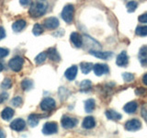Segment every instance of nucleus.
Listing matches in <instances>:
<instances>
[{
    "label": "nucleus",
    "mask_w": 147,
    "mask_h": 138,
    "mask_svg": "<svg viewBox=\"0 0 147 138\" xmlns=\"http://www.w3.org/2000/svg\"><path fill=\"white\" fill-rule=\"evenodd\" d=\"M47 8L48 3L46 1H35L31 3L29 13L32 18H37L43 16L47 11Z\"/></svg>",
    "instance_id": "obj_1"
},
{
    "label": "nucleus",
    "mask_w": 147,
    "mask_h": 138,
    "mask_svg": "<svg viewBox=\"0 0 147 138\" xmlns=\"http://www.w3.org/2000/svg\"><path fill=\"white\" fill-rule=\"evenodd\" d=\"M74 14H75V7L73 5L69 4L63 8L61 17L66 23H71L74 20Z\"/></svg>",
    "instance_id": "obj_2"
},
{
    "label": "nucleus",
    "mask_w": 147,
    "mask_h": 138,
    "mask_svg": "<svg viewBox=\"0 0 147 138\" xmlns=\"http://www.w3.org/2000/svg\"><path fill=\"white\" fill-rule=\"evenodd\" d=\"M23 64H24V59L21 56H15L9 60L8 66L14 72H20L22 69Z\"/></svg>",
    "instance_id": "obj_3"
},
{
    "label": "nucleus",
    "mask_w": 147,
    "mask_h": 138,
    "mask_svg": "<svg viewBox=\"0 0 147 138\" xmlns=\"http://www.w3.org/2000/svg\"><path fill=\"white\" fill-rule=\"evenodd\" d=\"M77 122H78L77 119L70 117V116H67V115H64V116H63V118L61 120L62 126L64 129H72L75 126H76Z\"/></svg>",
    "instance_id": "obj_4"
},
{
    "label": "nucleus",
    "mask_w": 147,
    "mask_h": 138,
    "mask_svg": "<svg viewBox=\"0 0 147 138\" xmlns=\"http://www.w3.org/2000/svg\"><path fill=\"white\" fill-rule=\"evenodd\" d=\"M58 132V125L56 122H46L43 128H42V133L46 135H51L53 133H56Z\"/></svg>",
    "instance_id": "obj_5"
},
{
    "label": "nucleus",
    "mask_w": 147,
    "mask_h": 138,
    "mask_svg": "<svg viewBox=\"0 0 147 138\" xmlns=\"http://www.w3.org/2000/svg\"><path fill=\"white\" fill-rule=\"evenodd\" d=\"M40 109L44 110V112H50L53 110L56 104H55V100L52 98H45L40 102Z\"/></svg>",
    "instance_id": "obj_6"
},
{
    "label": "nucleus",
    "mask_w": 147,
    "mask_h": 138,
    "mask_svg": "<svg viewBox=\"0 0 147 138\" xmlns=\"http://www.w3.org/2000/svg\"><path fill=\"white\" fill-rule=\"evenodd\" d=\"M142 127V122L137 119H131L125 123V129L127 131L134 132L137 130H140Z\"/></svg>",
    "instance_id": "obj_7"
},
{
    "label": "nucleus",
    "mask_w": 147,
    "mask_h": 138,
    "mask_svg": "<svg viewBox=\"0 0 147 138\" xmlns=\"http://www.w3.org/2000/svg\"><path fill=\"white\" fill-rule=\"evenodd\" d=\"M43 25L47 30H55L59 26V20L55 17L47 18L44 20Z\"/></svg>",
    "instance_id": "obj_8"
},
{
    "label": "nucleus",
    "mask_w": 147,
    "mask_h": 138,
    "mask_svg": "<svg viewBox=\"0 0 147 138\" xmlns=\"http://www.w3.org/2000/svg\"><path fill=\"white\" fill-rule=\"evenodd\" d=\"M10 128L14 131H17V132H20L23 131L24 129L26 128V122L23 119H16L10 123Z\"/></svg>",
    "instance_id": "obj_9"
},
{
    "label": "nucleus",
    "mask_w": 147,
    "mask_h": 138,
    "mask_svg": "<svg viewBox=\"0 0 147 138\" xmlns=\"http://www.w3.org/2000/svg\"><path fill=\"white\" fill-rule=\"evenodd\" d=\"M93 71L96 76H102L103 74L109 72V66L105 64H96L93 66Z\"/></svg>",
    "instance_id": "obj_10"
},
{
    "label": "nucleus",
    "mask_w": 147,
    "mask_h": 138,
    "mask_svg": "<svg viewBox=\"0 0 147 138\" xmlns=\"http://www.w3.org/2000/svg\"><path fill=\"white\" fill-rule=\"evenodd\" d=\"M116 64L119 66H127V64H129V57L127 55V53L125 51H123L121 53H119L117 56V60H116Z\"/></svg>",
    "instance_id": "obj_11"
},
{
    "label": "nucleus",
    "mask_w": 147,
    "mask_h": 138,
    "mask_svg": "<svg viewBox=\"0 0 147 138\" xmlns=\"http://www.w3.org/2000/svg\"><path fill=\"white\" fill-rule=\"evenodd\" d=\"M89 53L92 55H94V56L100 58V59H103V60L109 59L112 56L111 52H101V51H98V50H90Z\"/></svg>",
    "instance_id": "obj_12"
},
{
    "label": "nucleus",
    "mask_w": 147,
    "mask_h": 138,
    "mask_svg": "<svg viewBox=\"0 0 147 138\" xmlns=\"http://www.w3.org/2000/svg\"><path fill=\"white\" fill-rule=\"evenodd\" d=\"M70 40L72 41V43L77 48H80L83 44V39L78 32H73V33H71Z\"/></svg>",
    "instance_id": "obj_13"
},
{
    "label": "nucleus",
    "mask_w": 147,
    "mask_h": 138,
    "mask_svg": "<svg viewBox=\"0 0 147 138\" xmlns=\"http://www.w3.org/2000/svg\"><path fill=\"white\" fill-rule=\"evenodd\" d=\"M77 71H78L77 66H72L65 71V73H64V76H65V77L67 78L68 80L72 81L76 77Z\"/></svg>",
    "instance_id": "obj_14"
},
{
    "label": "nucleus",
    "mask_w": 147,
    "mask_h": 138,
    "mask_svg": "<svg viewBox=\"0 0 147 138\" xmlns=\"http://www.w3.org/2000/svg\"><path fill=\"white\" fill-rule=\"evenodd\" d=\"M138 57H139L142 66H147V46H144V47H142L140 49Z\"/></svg>",
    "instance_id": "obj_15"
},
{
    "label": "nucleus",
    "mask_w": 147,
    "mask_h": 138,
    "mask_svg": "<svg viewBox=\"0 0 147 138\" xmlns=\"http://www.w3.org/2000/svg\"><path fill=\"white\" fill-rule=\"evenodd\" d=\"M96 125V121L94 117L92 116H87L84 119V121L82 122V127L85 129H92Z\"/></svg>",
    "instance_id": "obj_16"
},
{
    "label": "nucleus",
    "mask_w": 147,
    "mask_h": 138,
    "mask_svg": "<svg viewBox=\"0 0 147 138\" xmlns=\"http://www.w3.org/2000/svg\"><path fill=\"white\" fill-rule=\"evenodd\" d=\"M47 54L48 57L53 62H59L61 60V56H60L59 53L55 48H49L47 51Z\"/></svg>",
    "instance_id": "obj_17"
},
{
    "label": "nucleus",
    "mask_w": 147,
    "mask_h": 138,
    "mask_svg": "<svg viewBox=\"0 0 147 138\" xmlns=\"http://www.w3.org/2000/svg\"><path fill=\"white\" fill-rule=\"evenodd\" d=\"M106 116L109 120H111V121H119V120L121 119V114H119L116 110H106Z\"/></svg>",
    "instance_id": "obj_18"
},
{
    "label": "nucleus",
    "mask_w": 147,
    "mask_h": 138,
    "mask_svg": "<svg viewBox=\"0 0 147 138\" xmlns=\"http://www.w3.org/2000/svg\"><path fill=\"white\" fill-rule=\"evenodd\" d=\"M27 25V22L24 20H16L15 22L13 23V25H12V29L14 31H16V32H20L24 28L26 27Z\"/></svg>",
    "instance_id": "obj_19"
},
{
    "label": "nucleus",
    "mask_w": 147,
    "mask_h": 138,
    "mask_svg": "<svg viewBox=\"0 0 147 138\" xmlns=\"http://www.w3.org/2000/svg\"><path fill=\"white\" fill-rule=\"evenodd\" d=\"M13 116H14V110L9 107L5 108L1 112V118L4 121H9Z\"/></svg>",
    "instance_id": "obj_20"
},
{
    "label": "nucleus",
    "mask_w": 147,
    "mask_h": 138,
    "mask_svg": "<svg viewBox=\"0 0 147 138\" xmlns=\"http://www.w3.org/2000/svg\"><path fill=\"white\" fill-rule=\"evenodd\" d=\"M138 108V105L135 101H131V102H128L125 106H124V112H127V113H130V114H132L136 112V110Z\"/></svg>",
    "instance_id": "obj_21"
},
{
    "label": "nucleus",
    "mask_w": 147,
    "mask_h": 138,
    "mask_svg": "<svg viewBox=\"0 0 147 138\" xmlns=\"http://www.w3.org/2000/svg\"><path fill=\"white\" fill-rule=\"evenodd\" d=\"M40 116L38 114H30L29 118H28V123H29V125L31 126V127H35L38 125V123L40 122Z\"/></svg>",
    "instance_id": "obj_22"
},
{
    "label": "nucleus",
    "mask_w": 147,
    "mask_h": 138,
    "mask_svg": "<svg viewBox=\"0 0 147 138\" xmlns=\"http://www.w3.org/2000/svg\"><path fill=\"white\" fill-rule=\"evenodd\" d=\"M96 107V102L93 99H88L86 100L85 102V110L86 112H91L95 110Z\"/></svg>",
    "instance_id": "obj_23"
},
{
    "label": "nucleus",
    "mask_w": 147,
    "mask_h": 138,
    "mask_svg": "<svg viewBox=\"0 0 147 138\" xmlns=\"http://www.w3.org/2000/svg\"><path fill=\"white\" fill-rule=\"evenodd\" d=\"M21 87H22V89L25 91L31 89L32 87H33V81L31 79H29V78H25V79H23L21 82Z\"/></svg>",
    "instance_id": "obj_24"
},
{
    "label": "nucleus",
    "mask_w": 147,
    "mask_h": 138,
    "mask_svg": "<svg viewBox=\"0 0 147 138\" xmlns=\"http://www.w3.org/2000/svg\"><path fill=\"white\" fill-rule=\"evenodd\" d=\"M93 64L92 63H86V62H84V63H81L80 64V67H81V70H82V73L83 74H88L92 69H93Z\"/></svg>",
    "instance_id": "obj_25"
},
{
    "label": "nucleus",
    "mask_w": 147,
    "mask_h": 138,
    "mask_svg": "<svg viewBox=\"0 0 147 138\" xmlns=\"http://www.w3.org/2000/svg\"><path fill=\"white\" fill-rule=\"evenodd\" d=\"M48 57V54H47V52H41L40 53H39L38 55L36 56L35 58V63L37 64H40L45 62V60L47 59Z\"/></svg>",
    "instance_id": "obj_26"
},
{
    "label": "nucleus",
    "mask_w": 147,
    "mask_h": 138,
    "mask_svg": "<svg viewBox=\"0 0 147 138\" xmlns=\"http://www.w3.org/2000/svg\"><path fill=\"white\" fill-rule=\"evenodd\" d=\"M135 33L138 36H147V26H138L135 30Z\"/></svg>",
    "instance_id": "obj_27"
},
{
    "label": "nucleus",
    "mask_w": 147,
    "mask_h": 138,
    "mask_svg": "<svg viewBox=\"0 0 147 138\" xmlns=\"http://www.w3.org/2000/svg\"><path fill=\"white\" fill-rule=\"evenodd\" d=\"M32 32L35 36H39L43 32V27L41 26L39 23H37L33 26V29H32Z\"/></svg>",
    "instance_id": "obj_28"
},
{
    "label": "nucleus",
    "mask_w": 147,
    "mask_h": 138,
    "mask_svg": "<svg viewBox=\"0 0 147 138\" xmlns=\"http://www.w3.org/2000/svg\"><path fill=\"white\" fill-rule=\"evenodd\" d=\"M138 7V3L135 2V1H130L126 4V7H127V10L128 12H134L135 9L137 8Z\"/></svg>",
    "instance_id": "obj_29"
},
{
    "label": "nucleus",
    "mask_w": 147,
    "mask_h": 138,
    "mask_svg": "<svg viewBox=\"0 0 147 138\" xmlns=\"http://www.w3.org/2000/svg\"><path fill=\"white\" fill-rule=\"evenodd\" d=\"M12 86V81L10 78H5L1 83V87L3 89H7Z\"/></svg>",
    "instance_id": "obj_30"
},
{
    "label": "nucleus",
    "mask_w": 147,
    "mask_h": 138,
    "mask_svg": "<svg viewBox=\"0 0 147 138\" xmlns=\"http://www.w3.org/2000/svg\"><path fill=\"white\" fill-rule=\"evenodd\" d=\"M22 102H23V100L21 99V97H20V96L15 97V98H13L11 100V104L13 106H15V107H20Z\"/></svg>",
    "instance_id": "obj_31"
},
{
    "label": "nucleus",
    "mask_w": 147,
    "mask_h": 138,
    "mask_svg": "<svg viewBox=\"0 0 147 138\" xmlns=\"http://www.w3.org/2000/svg\"><path fill=\"white\" fill-rule=\"evenodd\" d=\"M122 78L125 82H131L134 79V75L131 73H123L122 74Z\"/></svg>",
    "instance_id": "obj_32"
},
{
    "label": "nucleus",
    "mask_w": 147,
    "mask_h": 138,
    "mask_svg": "<svg viewBox=\"0 0 147 138\" xmlns=\"http://www.w3.org/2000/svg\"><path fill=\"white\" fill-rule=\"evenodd\" d=\"M91 81L90 80H84L81 82L80 84V87L82 89H90L91 87Z\"/></svg>",
    "instance_id": "obj_33"
},
{
    "label": "nucleus",
    "mask_w": 147,
    "mask_h": 138,
    "mask_svg": "<svg viewBox=\"0 0 147 138\" xmlns=\"http://www.w3.org/2000/svg\"><path fill=\"white\" fill-rule=\"evenodd\" d=\"M8 53H9V51L7 49L0 47V58H3V57L7 56Z\"/></svg>",
    "instance_id": "obj_34"
},
{
    "label": "nucleus",
    "mask_w": 147,
    "mask_h": 138,
    "mask_svg": "<svg viewBox=\"0 0 147 138\" xmlns=\"http://www.w3.org/2000/svg\"><path fill=\"white\" fill-rule=\"evenodd\" d=\"M7 99H8V93H7V92H2V93L0 94V103L6 101Z\"/></svg>",
    "instance_id": "obj_35"
},
{
    "label": "nucleus",
    "mask_w": 147,
    "mask_h": 138,
    "mask_svg": "<svg viewBox=\"0 0 147 138\" xmlns=\"http://www.w3.org/2000/svg\"><path fill=\"white\" fill-rule=\"evenodd\" d=\"M139 21L142 22V23H147V13H144V14H142L141 16H139Z\"/></svg>",
    "instance_id": "obj_36"
},
{
    "label": "nucleus",
    "mask_w": 147,
    "mask_h": 138,
    "mask_svg": "<svg viewBox=\"0 0 147 138\" xmlns=\"http://www.w3.org/2000/svg\"><path fill=\"white\" fill-rule=\"evenodd\" d=\"M6 37V30L3 27H0V41Z\"/></svg>",
    "instance_id": "obj_37"
},
{
    "label": "nucleus",
    "mask_w": 147,
    "mask_h": 138,
    "mask_svg": "<svg viewBox=\"0 0 147 138\" xmlns=\"http://www.w3.org/2000/svg\"><path fill=\"white\" fill-rule=\"evenodd\" d=\"M135 93H136L137 95H142V94H144V93H145V89H142V87H139V89H136Z\"/></svg>",
    "instance_id": "obj_38"
},
{
    "label": "nucleus",
    "mask_w": 147,
    "mask_h": 138,
    "mask_svg": "<svg viewBox=\"0 0 147 138\" xmlns=\"http://www.w3.org/2000/svg\"><path fill=\"white\" fill-rule=\"evenodd\" d=\"M20 5H22V6H28V5H30V4H31V2L30 1H29V0H25V1H23V0H21V1H20Z\"/></svg>",
    "instance_id": "obj_39"
},
{
    "label": "nucleus",
    "mask_w": 147,
    "mask_h": 138,
    "mask_svg": "<svg viewBox=\"0 0 147 138\" xmlns=\"http://www.w3.org/2000/svg\"><path fill=\"white\" fill-rule=\"evenodd\" d=\"M142 116L145 119V121H147V112H146L144 109L142 110Z\"/></svg>",
    "instance_id": "obj_40"
},
{
    "label": "nucleus",
    "mask_w": 147,
    "mask_h": 138,
    "mask_svg": "<svg viewBox=\"0 0 147 138\" xmlns=\"http://www.w3.org/2000/svg\"><path fill=\"white\" fill-rule=\"evenodd\" d=\"M142 82H144V84L147 86V74H145V75L142 76Z\"/></svg>",
    "instance_id": "obj_41"
},
{
    "label": "nucleus",
    "mask_w": 147,
    "mask_h": 138,
    "mask_svg": "<svg viewBox=\"0 0 147 138\" xmlns=\"http://www.w3.org/2000/svg\"><path fill=\"white\" fill-rule=\"evenodd\" d=\"M0 138H6V136H5V133L0 130Z\"/></svg>",
    "instance_id": "obj_42"
},
{
    "label": "nucleus",
    "mask_w": 147,
    "mask_h": 138,
    "mask_svg": "<svg viewBox=\"0 0 147 138\" xmlns=\"http://www.w3.org/2000/svg\"><path fill=\"white\" fill-rule=\"evenodd\" d=\"M4 69V66H3V64L0 63V72H2V70Z\"/></svg>",
    "instance_id": "obj_43"
}]
</instances>
